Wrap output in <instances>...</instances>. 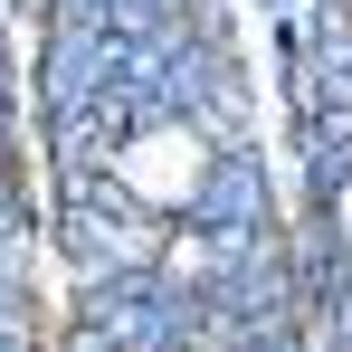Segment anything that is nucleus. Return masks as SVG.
I'll use <instances>...</instances> for the list:
<instances>
[{"label":"nucleus","instance_id":"1","mask_svg":"<svg viewBox=\"0 0 352 352\" xmlns=\"http://www.w3.org/2000/svg\"><path fill=\"white\" fill-rule=\"evenodd\" d=\"M200 172H210V153H200V133H133L124 143V190L143 200V210H181V200H200Z\"/></svg>","mask_w":352,"mask_h":352}]
</instances>
